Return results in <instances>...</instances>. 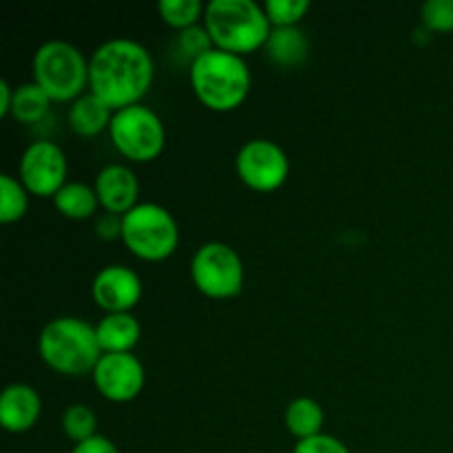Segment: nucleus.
Segmentation results:
<instances>
[{"instance_id":"f3484780","label":"nucleus","mask_w":453,"mask_h":453,"mask_svg":"<svg viewBox=\"0 0 453 453\" xmlns=\"http://www.w3.org/2000/svg\"><path fill=\"white\" fill-rule=\"evenodd\" d=\"M111 119H113V111L100 97L93 96L91 91L71 102L69 127L80 137L100 135L102 131H106L111 127Z\"/></svg>"},{"instance_id":"aec40b11","label":"nucleus","mask_w":453,"mask_h":453,"mask_svg":"<svg viewBox=\"0 0 453 453\" xmlns=\"http://www.w3.org/2000/svg\"><path fill=\"white\" fill-rule=\"evenodd\" d=\"M51 102V97L38 84L25 82L18 88H13V102L9 115L22 124H38L49 113Z\"/></svg>"},{"instance_id":"9b49d317","label":"nucleus","mask_w":453,"mask_h":453,"mask_svg":"<svg viewBox=\"0 0 453 453\" xmlns=\"http://www.w3.org/2000/svg\"><path fill=\"white\" fill-rule=\"evenodd\" d=\"M97 392L111 403H128L144 389L146 372L135 354H102L93 370Z\"/></svg>"},{"instance_id":"20e7f679","label":"nucleus","mask_w":453,"mask_h":453,"mask_svg":"<svg viewBox=\"0 0 453 453\" xmlns=\"http://www.w3.org/2000/svg\"><path fill=\"white\" fill-rule=\"evenodd\" d=\"M250 69L234 53L212 49L190 65V87L206 109L228 113L239 109L250 93Z\"/></svg>"},{"instance_id":"6e6552de","label":"nucleus","mask_w":453,"mask_h":453,"mask_svg":"<svg viewBox=\"0 0 453 453\" xmlns=\"http://www.w3.org/2000/svg\"><path fill=\"white\" fill-rule=\"evenodd\" d=\"M190 277L195 288L208 299H233L243 288V261L233 246L224 242H208L195 252L190 261Z\"/></svg>"},{"instance_id":"ddd939ff","label":"nucleus","mask_w":453,"mask_h":453,"mask_svg":"<svg viewBox=\"0 0 453 453\" xmlns=\"http://www.w3.org/2000/svg\"><path fill=\"white\" fill-rule=\"evenodd\" d=\"M96 193L100 199V206L106 212L124 217L128 211L137 206V195H140V181L135 173L124 164H109L102 168L96 177Z\"/></svg>"},{"instance_id":"393cba45","label":"nucleus","mask_w":453,"mask_h":453,"mask_svg":"<svg viewBox=\"0 0 453 453\" xmlns=\"http://www.w3.org/2000/svg\"><path fill=\"white\" fill-rule=\"evenodd\" d=\"M177 49H180L181 58L193 65L195 60H199V58L206 56L208 51H212L215 44H212V38L211 34H208L206 27L195 25L180 31V35H177Z\"/></svg>"},{"instance_id":"f8f14e48","label":"nucleus","mask_w":453,"mask_h":453,"mask_svg":"<svg viewBox=\"0 0 453 453\" xmlns=\"http://www.w3.org/2000/svg\"><path fill=\"white\" fill-rule=\"evenodd\" d=\"M91 292L106 314L131 312L142 299V279L127 265H106L93 279Z\"/></svg>"},{"instance_id":"0eeeda50","label":"nucleus","mask_w":453,"mask_h":453,"mask_svg":"<svg viewBox=\"0 0 453 453\" xmlns=\"http://www.w3.org/2000/svg\"><path fill=\"white\" fill-rule=\"evenodd\" d=\"M109 135L118 153L137 164L157 159L166 146V128L162 118L144 104L115 111Z\"/></svg>"},{"instance_id":"5701e85b","label":"nucleus","mask_w":453,"mask_h":453,"mask_svg":"<svg viewBox=\"0 0 453 453\" xmlns=\"http://www.w3.org/2000/svg\"><path fill=\"white\" fill-rule=\"evenodd\" d=\"M157 12L166 25L184 31L197 25L199 18H203L206 7L199 0H162L157 4Z\"/></svg>"},{"instance_id":"c85d7f7f","label":"nucleus","mask_w":453,"mask_h":453,"mask_svg":"<svg viewBox=\"0 0 453 453\" xmlns=\"http://www.w3.org/2000/svg\"><path fill=\"white\" fill-rule=\"evenodd\" d=\"M71 453H119V451L111 438L100 436V434H97V436H93V438H88V441L75 445Z\"/></svg>"},{"instance_id":"6ab92c4d","label":"nucleus","mask_w":453,"mask_h":453,"mask_svg":"<svg viewBox=\"0 0 453 453\" xmlns=\"http://www.w3.org/2000/svg\"><path fill=\"white\" fill-rule=\"evenodd\" d=\"M286 427L296 441H308V438L319 436L323 434V423H326V414H323V407L319 405L314 398L301 396L295 398L290 405L286 407Z\"/></svg>"},{"instance_id":"f03ea898","label":"nucleus","mask_w":453,"mask_h":453,"mask_svg":"<svg viewBox=\"0 0 453 453\" xmlns=\"http://www.w3.org/2000/svg\"><path fill=\"white\" fill-rule=\"evenodd\" d=\"M38 352L44 365L62 376L93 374L104 354L96 327L78 317H58L49 321L38 336Z\"/></svg>"},{"instance_id":"423d86ee","label":"nucleus","mask_w":453,"mask_h":453,"mask_svg":"<svg viewBox=\"0 0 453 453\" xmlns=\"http://www.w3.org/2000/svg\"><path fill=\"white\" fill-rule=\"evenodd\" d=\"M122 242L140 259L164 261L177 250L180 226L164 206L142 202L122 217Z\"/></svg>"},{"instance_id":"412c9836","label":"nucleus","mask_w":453,"mask_h":453,"mask_svg":"<svg viewBox=\"0 0 453 453\" xmlns=\"http://www.w3.org/2000/svg\"><path fill=\"white\" fill-rule=\"evenodd\" d=\"M29 211V190L22 186L20 180L9 173L0 175V221L13 224L20 221Z\"/></svg>"},{"instance_id":"7ed1b4c3","label":"nucleus","mask_w":453,"mask_h":453,"mask_svg":"<svg viewBox=\"0 0 453 453\" xmlns=\"http://www.w3.org/2000/svg\"><path fill=\"white\" fill-rule=\"evenodd\" d=\"M203 27L215 49L242 58L265 47L273 31L265 9L255 0H211L203 12Z\"/></svg>"},{"instance_id":"2eb2a0df","label":"nucleus","mask_w":453,"mask_h":453,"mask_svg":"<svg viewBox=\"0 0 453 453\" xmlns=\"http://www.w3.org/2000/svg\"><path fill=\"white\" fill-rule=\"evenodd\" d=\"M97 341L104 354H127L140 343V321L131 312L106 314L96 326Z\"/></svg>"},{"instance_id":"9d476101","label":"nucleus","mask_w":453,"mask_h":453,"mask_svg":"<svg viewBox=\"0 0 453 453\" xmlns=\"http://www.w3.org/2000/svg\"><path fill=\"white\" fill-rule=\"evenodd\" d=\"M66 173L65 150L51 140L31 142L20 157V181L35 197H56L66 184Z\"/></svg>"},{"instance_id":"f257e3e1","label":"nucleus","mask_w":453,"mask_h":453,"mask_svg":"<svg viewBox=\"0 0 453 453\" xmlns=\"http://www.w3.org/2000/svg\"><path fill=\"white\" fill-rule=\"evenodd\" d=\"M155 65L149 49L133 38H111L88 60V87L111 111L140 104L153 84Z\"/></svg>"},{"instance_id":"c756f323","label":"nucleus","mask_w":453,"mask_h":453,"mask_svg":"<svg viewBox=\"0 0 453 453\" xmlns=\"http://www.w3.org/2000/svg\"><path fill=\"white\" fill-rule=\"evenodd\" d=\"M13 102V88L9 87L7 80H0V118L9 115Z\"/></svg>"},{"instance_id":"dca6fc26","label":"nucleus","mask_w":453,"mask_h":453,"mask_svg":"<svg viewBox=\"0 0 453 453\" xmlns=\"http://www.w3.org/2000/svg\"><path fill=\"white\" fill-rule=\"evenodd\" d=\"M270 62L281 69H295L308 58L310 42L299 27H273L265 42Z\"/></svg>"},{"instance_id":"bb28decb","label":"nucleus","mask_w":453,"mask_h":453,"mask_svg":"<svg viewBox=\"0 0 453 453\" xmlns=\"http://www.w3.org/2000/svg\"><path fill=\"white\" fill-rule=\"evenodd\" d=\"M292 453H352L341 442L339 438L330 436V434H319V436L308 438V441H299L295 445Z\"/></svg>"},{"instance_id":"4be33fe9","label":"nucleus","mask_w":453,"mask_h":453,"mask_svg":"<svg viewBox=\"0 0 453 453\" xmlns=\"http://www.w3.org/2000/svg\"><path fill=\"white\" fill-rule=\"evenodd\" d=\"M96 429V414H93L91 407L82 405V403H75V405L66 407L65 414H62V432H65V436L69 438L71 442H75V445L97 436Z\"/></svg>"},{"instance_id":"a211bd4d","label":"nucleus","mask_w":453,"mask_h":453,"mask_svg":"<svg viewBox=\"0 0 453 453\" xmlns=\"http://www.w3.org/2000/svg\"><path fill=\"white\" fill-rule=\"evenodd\" d=\"M53 206L66 219L82 221L96 215L100 199H97L96 188H91L84 181H66L53 197Z\"/></svg>"},{"instance_id":"4468645a","label":"nucleus","mask_w":453,"mask_h":453,"mask_svg":"<svg viewBox=\"0 0 453 453\" xmlns=\"http://www.w3.org/2000/svg\"><path fill=\"white\" fill-rule=\"evenodd\" d=\"M42 414L40 394L27 383H12L0 396V425L9 434H25L35 427Z\"/></svg>"},{"instance_id":"39448f33","label":"nucleus","mask_w":453,"mask_h":453,"mask_svg":"<svg viewBox=\"0 0 453 453\" xmlns=\"http://www.w3.org/2000/svg\"><path fill=\"white\" fill-rule=\"evenodd\" d=\"M31 73L34 82L53 102H73L84 96L88 84V62L75 44L66 40H47L34 53Z\"/></svg>"},{"instance_id":"1a4fd4ad","label":"nucleus","mask_w":453,"mask_h":453,"mask_svg":"<svg viewBox=\"0 0 453 453\" xmlns=\"http://www.w3.org/2000/svg\"><path fill=\"white\" fill-rule=\"evenodd\" d=\"M237 175L248 188L257 193H273L286 184L290 175V159L286 150L273 140H250L237 153Z\"/></svg>"},{"instance_id":"cd10ccee","label":"nucleus","mask_w":453,"mask_h":453,"mask_svg":"<svg viewBox=\"0 0 453 453\" xmlns=\"http://www.w3.org/2000/svg\"><path fill=\"white\" fill-rule=\"evenodd\" d=\"M96 233L97 237L106 239V242L122 237V217L113 215V212H104V215L96 221Z\"/></svg>"},{"instance_id":"a878e982","label":"nucleus","mask_w":453,"mask_h":453,"mask_svg":"<svg viewBox=\"0 0 453 453\" xmlns=\"http://www.w3.org/2000/svg\"><path fill=\"white\" fill-rule=\"evenodd\" d=\"M420 20L429 31L449 34L453 31V0H427L420 7Z\"/></svg>"},{"instance_id":"b1692460","label":"nucleus","mask_w":453,"mask_h":453,"mask_svg":"<svg viewBox=\"0 0 453 453\" xmlns=\"http://www.w3.org/2000/svg\"><path fill=\"white\" fill-rule=\"evenodd\" d=\"M264 9L273 27H296L310 12V0H265Z\"/></svg>"}]
</instances>
